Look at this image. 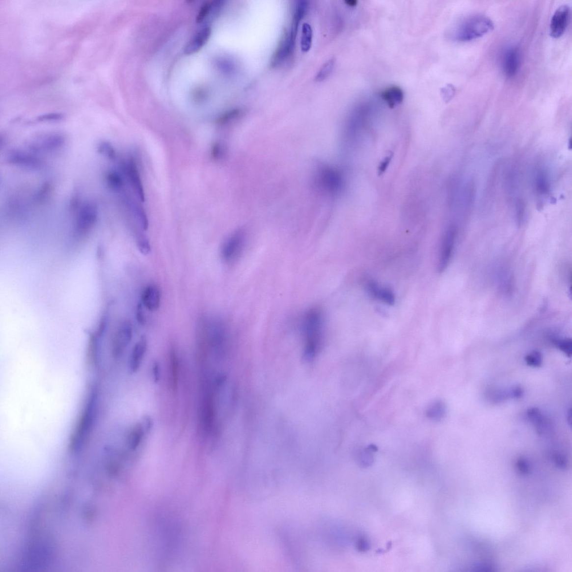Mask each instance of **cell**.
I'll list each match as a JSON object with an SVG mask.
<instances>
[{"label":"cell","mask_w":572,"mask_h":572,"mask_svg":"<svg viewBox=\"0 0 572 572\" xmlns=\"http://www.w3.org/2000/svg\"><path fill=\"white\" fill-rule=\"evenodd\" d=\"M526 415L535 426L539 435L545 436L552 432V424L547 418L542 414L539 409L536 408L529 409H527Z\"/></svg>","instance_id":"cell-15"},{"label":"cell","mask_w":572,"mask_h":572,"mask_svg":"<svg viewBox=\"0 0 572 572\" xmlns=\"http://www.w3.org/2000/svg\"><path fill=\"white\" fill-rule=\"evenodd\" d=\"M133 337V327L131 322L126 320L117 328L112 343V355L117 359L123 355Z\"/></svg>","instance_id":"cell-9"},{"label":"cell","mask_w":572,"mask_h":572,"mask_svg":"<svg viewBox=\"0 0 572 572\" xmlns=\"http://www.w3.org/2000/svg\"><path fill=\"white\" fill-rule=\"evenodd\" d=\"M493 27L492 20L486 16L473 15L458 23L454 27L451 35L457 41L467 42L489 33Z\"/></svg>","instance_id":"cell-3"},{"label":"cell","mask_w":572,"mask_h":572,"mask_svg":"<svg viewBox=\"0 0 572 572\" xmlns=\"http://www.w3.org/2000/svg\"><path fill=\"white\" fill-rule=\"evenodd\" d=\"M142 423H137L131 429L128 437V443L130 448L135 449L139 445L145 433Z\"/></svg>","instance_id":"cell-26"},{"label":"cell","mask_w":572,"mask_h":572,"mask_svg":"<svg viewBox=\"0 0 572 572\" xmlns=\"http://www.w3.org/2000/svg\"><path fill=\"white\" fill-rule=\"evenodd\" d=\"M571 9L569 6L562 5L555 11L550 22V35L554 38L561 37L567 29L570 21Z\"/></svg>","instance_id":"cell-12"},{"label":"cell","mask_w":572,"mask_h":572,"mask_svg":"<svg viewBox=\"0 0 572 572\" xmlns=\"http://www.w3.org/2000/svg\"><path fill=\"white\" fill-rule=\"evenodd\" d=\"M98 215V207L94 202L84 203L77 214L75 225L76 234L83 237L90 233L96 224Z\"/></svg>","instance_id":"cell-4"},{"label":"cell","mask_w":572,"mask_h":572,"mask_svg":"<svg viewBox=\"0 0 572 572\" xmlns=\"http://www.w3.org/2000/svg\"><path fill=\"white\" fill-rule=\"evenodd\" d=\"M97 151L111 160H115L116 157L115 149L109 141H101L97 146Z\"/></svg>","instance_id":"cell-33"},{"label":"cell","mask_w":572,"mask_h":572,"mask_svg":"<svg viewBox=\"0 0 572 572\" xmlns=\"http://www.w3.org/2000/svg\"><path fill=\"white\" fill-rule=\"evenodd\" d=\"M456 235V229L454 226L450 227L444 235L438 257L437 269L440 273L443 272L447 269L451 260L455 245Z\"/></svg>","instance_id":"cell-8"},{"label":"cell","mask_w":572,"mask_h":572,"mask_svg":"<svg viewBox=\"0 0 572 572\" xmlns=\"http://www.w3.org/2000/svg\"><path fill=\"white\" fill-rule=\"evenodd\" d=\"M555 463H556V464L559 466L560 468H566V462L565 460L563 459V457L562 456H560L559 455L555 456Z\"/></svg>","instance_id":"cell-49"},{"label":"cell","mask_w":572,"mask_h":572,"mask_svg":"<svg viewBox=\"0 0 572 572\" xmlns=\"http://www.w3.org/2000/svg\"><path fill=\"white\" fill-rule=\"evenodd\" d=\"M203 423L206 431H209L212 427L214 419V408L212 397H206L202 409Z\"/></svg>","instance_id":"cell-24"},{"label":"cell","mask_w":572,"mask_h":572,"mask_svg":"<svg viewBox=\"0 0 572 572\" xmlns=\"http://www.w3.org/2000/svg\"><path fill=\"white\" fill-rule=\"evenodd\" d=\"M536 186L538 193L545 194L549 191V182L545 170L539 169L537 174Z\"/></svg>","instance_id":"cell-32"},{"label":"cell","mask_w":572,"mask_h":572,"mask_svg":"<svg viewBox=\"0 0 572 572\" xmlns=\"http://www.w3.org/2000/svg\"><path fill=\"white\" fill-rule=\"evenodd\" d=\"M312 30L310 24H303L302 27L301 48L303 52H307L310 50L312 42Z\"/></svg>","instance_id":"cell-28"},{"label":"cell","mask_w":572,"mask_h":572,"mask_svg":"<svg viewBox=\"0 0 572 572\" xmlns=\"http://www.w3.org/2000/svg\"><path fill=\"white\" fill-rule=\"evenodd\" d=\"M212 6L213 2H206L202 6L197 16L196 22L197 23H202L208 17L211 13V9H212Z\"/></svg>","instance_id":"cell-40"},{"label":"cell","mask_w":572,"mask_h":572,"mask_svg":"<svg viewBox=\"0 0 572 572\" xmlns=\"http://www.w3.org/2000/svg\"><path fill=\"white\" fill-rule=\"evenodd\" d=\"M245 233L242 230L235 231L226 239L221 248V257L225 262L231 263L240 257L245 249Z\"/></svg>","instance_id":"cell-7"},{"label":"cell","mask_w":572,"mask_h":572,"mask_svg":"<svg viewBox=\"0 0 572 572\" xmlns=\"http://www.w3.org/2000/svg\"><path fill=\"white\" fill-rule=\"evenodd\" d=\"M136 318L137 322L141 326H144L146 324V319L145 318L143 305L141 302L137 304L136 311Z\"/></svg>","instance_id":"cell-42"},{"label":"cell","mask_w":572,"mask_h":572,"mask_svg":"<svg viewBox=\"0 0 572 572\" xmlns=\"http://www.w3.org/2000/svg\"><path fill=\"white\" fill-rule=\"evenodd\" d=\"M381 96L389 108H393L403 102L404 93L399 87L392 86L384 90L381 93Z\"/></svg>","instance_id":"cell-20"},{"label":"cell","mask_w":572,"mask_h":572,"mask_svg":"<svg viewBox=\"0 0 572 572\" xmlns=\"http://www.w3.org/2000/svg\"><path fill=\"white\" fill-rule=\"evenodd\" d=\"M520 51L517 47H511L506 51L503 59V69L505 75L513 78L516 75L520 64Z\"/></svg>","instance_id":"cell-16"},{"label":"cell","mask_w":572,"mask_h":572,"mask_svg":"<svg viewBox=\"0 0 572 572\" xmlns=\"http://www.w3.org/2000/svg\"><path fill=\"white\" fill-rule=\"evenodd\" d=\"M136 245L140 252L145 255L151 253L152 248L148 239L143 234H139L136 237Z\"/></svg>","instance_id":"cell-37"},{"label":"cell","mask_w":572,"mask_h":572,"mask_svg":"<svg viewBox=\"0 0 572 572\" xmlns=\"http://www.w3.org/2000/svg\"><path fill=\"white\" fill-rule=\"evenodd\" d=\"M106 182L109 189L113 191L119 192L124 188L123 178L120 174L115 171H110L107 173Z\"/></svg>","instance_id":"cell-27"},{"label":"cell","mask_w":572,"mask_h":572,"mask_svg":"<svg viewBox=\"0 0 572 572\" xmlns=\"http://www.w3.org/2000/svg\"><path fill=\"white\" fill-rule=\"evenodd\" d=\"M296 35L290 31L284 36L272 59V66L278 67L290 57L294 50Z\"/></svg>","instance_id":"cell-13"},{"label":"cell","mask_w":572,"mask_h":572,"mask_svg":"<svg viewBox=\"0 0 572 572\" xmlns=\"http://www.w3.org/2000/svg\"><path fill=\"white\" fill-rule=\"evenodd\" d=\"M147 338L142 336L134 347L129 362V370L132 373H135L139 370L147 351Z\"/></svg>","instance_id":"cell-19"},{"label":"cell","mask_w":572,"mask_h":572,"mask_svg":"<svg viewBox=\"0 0 572 572\" xmlns=\"http://www.w3.org/2000/svg\"><path fill=\"white\" fill-rule=\"evenodd\" d=\"M347 5L350 7H354L356 5L357 1L355 0H348V1H345Z\"/></svg>","instance_id":"cell-52"},{"label":"cell","mask_w":572,"mask_h":572,"mask_svg":"<svg viewBox=\"0 0 572 572\" xmlns=\"http://www.w3.org/2000/svg\"><path fill=\"white\" fill-rule=\"evenodd\" d=\"M123 171L132 186L137 197L141 202L145 201V193L138 168L133 158H129L123 163Z\"/></svg>","instance_id":"cell-11"},{"label":"cell","mask_w":572,"mask_h":572,"mask_svg":"<svg viewBox=\"0 0 572 572\" xmlns=\"http://www.w3.org/2000/svg\"><path fill=\"white\" fill-rule=\"evenodd\" d=\"M318 185L324 191L335 194L342 190L343 180L342 174L337 169L330 166L324 165L320 167L317 173Z\"/></svg>","instance_id":"cell-5"},{"label":"cell","mask_w":572,"mask_h":572,"mask_svg":"<svg viewBox=\"0 0 572 572\" xmlns=\"http://www.w3.org/2000/svg\"><path fill=\"white\" fill-rule=\"evenodd\" d=\"M488 397L492 403L494 404L501 403L503 401L511 398V388L510 389H492V390L490 391Z\"/></svg>","instance_id":"cell-31"},{"label":"cell","mask_w":572,"mask_h":572,"mask_svg":"<svg viewBox=\"0 0 572 572\" xmlns=\"http://www.w3.org/2000/svg\"><path fill=\"white\" fill-rule=\"evenodd\" d=\"M567 420L568 423H569V425L570 426V427H571V426H572V409H569V411H568V412H567Z\"/></svg>","instance_id":"cell-51"},{"label":"cell","mask_w":572,"mask_h":572,"mask_svg":"<svg viewBox=\"0 0 572 572\" xmlns=\"http://www.w3.org/2000/svg\"><path fill=\"white\" fill-rule=\"evenodd\" d=\"M53 190L52 185L50 182L47 181L40 187L38 191L34 195V199L38 204H42L46 202L50 197Z\"/></svg>","instance_id":"cell-30"},{"label":"cell","mask_w":572,"mask_h":572,"mask_svg":"<svg viewBox=\"0 0 572 572\" xmlns=\"http://www.w3.org/2000/svg\"><path fill=\"white\" fill-rule=\"evenodd\" d=\"M98 393L96 389L89 395L86 405L71 434L69 448L71 452L79 449L91 431L96 417V404Z\"/></svg>","instance_id":"cell-2"},{"label":"cell","mask_w":572,"mask_h":572,"mask_svg":"<svg viewBox=\"0 0 572 572\" xmlns=\"http://www.w3.org/2000/svg\"><path fill=\"white\" fill-rule=\"evenodd\" d=\"M309 3L307 1H299L296 4L291 30L297 32L300 22L306 15Z\"/></svg>","instance_id":"cell-25"},{"label":"cell","mask_w":572,"mask_h":572,"mask_svg":"<svg viewBox=\"0 0 572 572\" xmlns=\"http://www.w3.org/2000/svg\"><path fill=\"white\" fill-rule=\"evenodd\" d=\"M553 343L558 350L564 353L567 356L571 357L572 354V341L570 338L555 339Z\"/></svg>","instance_id":"cell-34"},{"label":"cell","mask_w":572,"mask_h":572,"mask_svg":"<svg viewBox=\"0 0 572 572\" xmlns=\"http://www.w3.org/2000/svg\"><path fill=\"white\" fill-rule=\"evenodd\" d=\"M358 546L359 549L361 550H365V549H366L367 547H368L367 543L364 539H360L359 542Z\"/></svg>","instance_id":"cell-50"},{"label":"cell","mask_w":572,"mask_h":572,"mask_svg":"<svg viewBox=\"0 0 572 572\" xmlns=\"http://www.w3.org/2000/svg\"><path fill=\"white\" fill-rule=\"evenodd\" d=\"M447 413V407L443 401L437 400L430 405L427 411L429 419L439 421L444 419Z\"/></svg>","instance_id":"cell-23"},{"label":"cell","mask_w":572,"mask_h":572,"mask_svg":"<svg viewBox=\"0 0 572 572\" xmlns=\"http://www.w3.org/2000/svg\"><path fill=\"white\" fill-rule=\"evenodd\" d=\"M152 373L154 381L157 383L160 379V367L159 363L156 361L153 364Z\"/></svg>","instance_id":"cell-46"},{"label":"cell","mask_w":572,"mask_h":572,"mask_svg":"<svg viewBox=\"0 0 572 572\" xmlns=\"http://www.w3.org/2000/svg\"><path fill=\"white\" fill-rule=\"evenodd\" d=\"M519 470L522 473H526L528 472L529 469V465L527 464V462L524 460H519L517 462V464Z\"/></svg>","instance_id":"cell-48"},{"label":"cell","mask_w":572,"mask_h":572,"mask_svg":"<svg viewBox=\"0 0 572 572\" xmlns=\"http://www.w3.org/2000/svg\"><path fill=\"white\" fill-rule=\"evenodd\" d=\"M525 361L527 366L531 367H541L543 361L542 354L539 351H533L525 356Z\"/></svg>","instance_id":"cell-36"},{"label":"cell","mask_w":572,"mask_h":572,"mask_svg":"<svg viewBox=\"0 0 572 572\" xmlns=\"http://www.w3.org/2000/svg\"><path fill=\"white\" fill-rule=\"evenodd\" d=\"M523 395H524V390L521 387L516 386L511 388V398L520 399Z\"/></svg>","instance_id":"cell-44"},{"label":"cell","mask_w":572,"mask_h":572,"mask_svg":"<svg viewBox=\"0 0 572 572\" xmlns=\"http://www.w3.org/2000/svg\"><path fill=\"white\" fill-rule=\"evenodd\" d=\"M127 204L141 228L143 230H147L149 226V221L144 210L136 202L132 201L129 198L127 199Z\"/></svg>","instance_id":"cell-21"},{"label":"cell","mask_w":572,"mask_h":572,"mask_svg":"<svg viewBox=\"0 0 572 572\" xmlns=\"http://www.w3.org/2000/svg\"><path fill=\"white\" fill-rule=\"evenodd\" d=\"M391 160V157H387L385 158V159L382 162V163H381L379 166L378 170L379 174L380 176H381V174H382L385 171H386V169L388 167L389 163H390Z\"/></svg>","instance_id":"cell-47"},{"label":"cell","mask_w":572,"mask_h":572,"mask_svg":"<svg viewBox=\"0 0 572 572\" xmlns=\"http://www.w3.org/2000/svg\"><path fill=\"white\" fill-rule=\"evenodd\" d=\"M7 162L10 164L31 170H37L43 166V162L34 153L13 150L8 154Z\"/></svg>","instance_id":"cell-10"},{"label":"cell","mask_w":572,"mask_h":572,"mask_svg":"<svg viewBox=\"0 0 572 572\" xmlns=\"http://www.w3.org/2000/svg\"><path fill=\"white\" fill-rule=\"evenodd\" d=\"M365 287L369 295L373 299L386 304L388 305H394L395 296L389 288L383 286L374 280L369 279L365 284Z\"/></svg>","instance_id":"cell-14"},{"label":"cell","mask_w":572,"mask_h":572,"mask_svg":"<svg viewBox=\"0 0 572 572\" xmlns=\"http://www.w3.org/2000/svg\"><path fill=\"white\" fill-rule=\"evenodd\" d=\"M63 119V116L59 113H51V114L40 116L37 120L39 121H59Z\"/></svg>","instance_id":"cell-43"},{"label":"cell","mask_w":572,"mask_h":572,"mask_svg":"<svg viewBox=\"0 0 572 572\" xmlns=\"http://www.w3.org/2000/svg\"><path fill=\"white\" fill-rule=\"evenodd\" d=\"M211 34H212L211 27H207L203 28L187 44L185 48V54L186 55H191L199 51L208 42Z\"/></svg>","instance_id":"cell-18"},{"label":"cell","mask_w":572,"mask_h":572,"mask_svg":"<svg viewBox=\"0 0 572 572\" xmlns=\"http://www.w3.org/2000/svg\"><path fill=\"white\" fill-rule=\"evenodd\" d=\"M66 140V137L62 134H47L32 139L27 147L34 154L54 152L62 148Z\"/></svg>","instance_id":"cell-6"},{"label":"cell","mask_w":572,"mask_h":572,"mask_svg":"<svg viewBox=\"0 0 572 572\" xmlns=\"http://www.w3.org/2000/svg\"><path fill=\"white\" fill-rule=\"evenodd\" d=\"M179 363L175 349L172 348L170 352V383L174 393H176L178 386V372Z\"/></svg>","instance_id":"cell-22"},{"label":"cell","mask_w":572,"mask_h":572,"mask_svg":"<svg viewBox=\"0 0 572 572\" xmlns=\"http://www.w3.org/2000/svg\"><path fill=\"white\" fill-rule=\"evenodd\" d=\"M226 155L225 146L221 143H215L211 150V156L215 161H220Z\"/></svg>","instance_id":"cell-38"},{"label":"cell","mask_w":572,"mask_h":572,"mask_svg":"<svg viewBox=\"0 0 572 572\" xmlns=\"http://www.w3.org/2000/svg\"><path fill=\"white\" fill-rule=\"evenodd\" d=\"M335 65V60L333 58L328 60L327 62L320 69L315 80L318 82H322L328 78L333 70Z\"/></svg>","instance_id":"cell-35"},{"label":"cell","mask_w":572,"mask_h":572,"mask_svg":"<svg viewBox=\"0 0 572 572\" xmlns=\"http://www.w3.org/2000/svg\"><path fill=\"white\" fill-rule=\"evenodd\" d=\"M241 111L238 109H234L229 111L219 117L217 121L218 124L222 125L228 123L230 121L237 118L241 115Z\"/></svg>","instance_id":"cell-39"},{"label":"cell","mask_w":572,"mask_h":572,"mask_svg":"<svg viewBox=\"0 0 572 572\" xmlns=\"http://www.w3.org/2000/svg\"><path fill=\"white\" fill-rule=\"evenodd\" d=\"M324 329L322 310L316 307L310 308L304 314L302 320L304 355L306 359L312 360L318 354L323 342Z\"/></svg>","instance_id":"cell-1"},{"label":"cell","mask_w":572,"mask_h":572,"mask_svg":"<svg viewBox=\"0 0 572 572\" xmlns=\"http://www.w3.org/2000/svg\"><path fill=\"white\" fill-rule=\"evenodd\" d=\"M524 207L522 201H518L517 204V220L518 225L521 224L524 217Z\"/></svg>","instance_id":"cell-45"},{"label":"cell","mask_w":572,"mask_h":572,"mask_svg":"<svg viewBox=\"0 0 572 572\" xmlns=\"http://www.w3.org/2000/svg\"><path fill=\"white\" fill-rule=\"evenodd\" d=\"M98 338V336H97L96 334L90 335L88 348L87 360L89 364L91 365L96 364L97 358H98V347H97V342Z\"/></svg>","instance_id":"cell-29"},{"label":"cell","mask_w":572,"mask_h":572,"mask_svg":"<svg viewBox=\"0 0 572 572\" xmlns=\"http://www.w3.org/2000/svg\"><path fill=\"white\" fill-rule=\"evenodd\" d=\"M442 96L445 101L448 103L450 100L452 99L454 93H455V88L452 84H448L441 90Z\"/></svg>","instance_id":"cell-41"},{"label":"cell","mask_w":572,"mask_h":572,"mask_svg":"<svg viewBox=\"0 0 572 572\" xmlns=\"http://www.w3.org/2000/svg\"><path fill=\"white\" fill-rule=\"evenodd\" d=\"M161 295L159 287L156 285H150L144 289L141 302L148 310L156 311L160 307Z\"/></svg>","instance_id":"cell-17"}]
</instances>
